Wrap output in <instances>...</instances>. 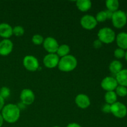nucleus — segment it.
Returning <instances> with one entry per match:
<instances>
[{
	"mask_svg": "<svg viewBox=\"0 0 127 127\" xmlns=\"http://www.w3.org/2000/svg\"><path fill=\"white\" fill-rule=\"evenodd\" d=\"M21 114V110L18 105L9 104L4 105L1 110V115L4 121L9 124H13L19 120Z\"/></svg>",
	"mask_w": 127,
	"mask_h": 127,
	"instance_id": "1",
	"label": "nucleus"
},
{
	"mask_svg": "<svg viewBox=\"0 0 127 127\" xmlns=\"http://www.w3.org/2000/svg\"><path fill=\"white\" fill-rule=\"evenodd\" d=\"M78 61L73 55H68L60 59L58 69L63 72H70L74 70L77 66Z\"/></svg>",
	"mask_w": 127,
	"mask_h": 127,
	"instance_id": "2",
	"label": "nucleus"
},
{
	"mask_svg": "<svg viewBox=\"0 0 127 127\" xmlns=\"http://www.w3.org/2000/svg\"><path fill=\"white\" fill-rule=\"evenodd\" d=\"M98 39L101 41L102 43H112L116 38L115 32L110 27H103L100 29L97 33Z\"/></svg>",
	"mask_w": 127,
	"mask_h": 127,
	"instance_id": "3",
	"label": "nucleus"
},
{
	"mask_svg": "<svg viewBox=\"0 0 127 127\" xmlns=\"http://www.w3.org/2000/svg\"><path fill=\"white\" fill-rule=\"evenodd\" d=\"M111 20L113 26L115 28H122L126 25L127 22L126 13L122 10H118L114 12Z\"/></svg>",
	"mask_w": 127,
	"mask_h": 127,
	"instance_id": "4",
	"label": "nucleus"
},
{
	"mask_svg": "<svg viewBox=\"0 0 127 127\" xmlns=\"http://www.w3.org/2000/svg\"><path fill=\"white\" fill-rule=\"evenodd\" d=\"M110 113H112L115 117L122 119L127 115V107L123 103L117 101L111 105Z\"/></svg>",
	"mask_w": 127,
	"mask_h": 127,
	"instance_id": "5",
	"label": "nucleus"
},
{
	"mask_svg": "<svg viewBox=\"0 0 127 127\" xmlns=\"http://www.w3.org/2000/svg\"><path fill=\"white\" fill-rule=\"evenodd\" d=\"M23 65L29 71H35L38 69L39 63L37 58L32 55H27L23 59Z\"/></svg>",
	"mask_w": 127,
	"mask_h": 127,
	"instance_id": "6",
	"label": "nucleus"
},
{
	"mask_svg": "<svg viewBox=\"0 0 127 127\" xmlns=\"http://www.w3.org/2000/svg\"><path fill=\"white\" fill-rule=\"evenodd\" d=\"M43 48L48 53H56L58 50L59 44L55 38L48 37L45 38L43 42Z\"/></svg>",
	"mask_w": 127,
	"mask_h": 127,
	"instance_id": "7",
	"label": "nucleus"
},
{
	"mask_svg": "<svg viewBox=\"0 0 127 127\" xmlns=\"http://www.w3.org/2000/svg\"><path fill=\"white\" fill-rule=\"evenodd\" d=\"M118 85L119 84L115 78L112 76L105 77L102 80L100 83L101 88L107 92L114 91Z\"/></svg>",
	"mask_w": 127,
	"mask_h": 127,
	"instance_id": "8",
	"label": "nucleus"
},
{
	"mask_svg": "<svg viewBox=\"0 0 127 127\" xmlns=\"http://www.w3.org/2000/svg\"><path fill=\"white\" fill-rule=\"evenodd\" d=\"M80 24L82 27L85 29L92 30L96 27L97 22L94 16L87 14L81 17Z\"/></svg>",
	"mask_w": 127,
	"mask_h": 127,
	"instance_id": "9",
	"label": "nucleus"
},
{
	"mask_svg": "<svg viewBox=\"0 0 127 127\" xmlns=\"http://www.w3.org/2000/svg\"><path fill=\"white\" fill-rule=\"evenodd\" d=\"M21 102L25 105H31L35 100V94L31 89H24L20 94Z\"/></svg>",
	"mask_w": 127,
	"mask_h": 127,
	"instance_id": "10",
	"label": "nucleus"
},
{
	"mask_svg": "<svg viewBox=\"0 0 127 127\" xmlns=\"http://www.w3.org/2000/svg\"><path fill=\"white\" fill-rule=\"evenodd\" d=\"M60 61V58L57 53H48L45 56L43 62L44 65L48 68H53L57 66Z\"/></svg>",
	"mask_w": 127,
	"mask_h": 127,
	"instance_id": "11",
	"label": "nucleus"
},
{
	"mask_svg": "<svg viewBox=\"0 0 127 127\" xmlns=\"http://www.w3.org/2000/svg\"><path fill=\"white\" fill-rule=\"evenodd\" d=\"M13 43L9 39H3L0 42V55L7 56L12 52Z\"/></svg>",
	"mask_w": 127,
	"mask_h": 127,
	"instance_id": "12",
	"label": "nucleus"
},
{
	"mask_svg": "<svg viewBox=\"0 0 127 127\" xmlns=\"http://www.w3.org/2000/svg\"><path fill=\"white\" fill-rule=\"evenodd\" d=\"M75 103L79 108L85 109L91 105V100L87 95L84 94H79L76 97Z\"/></svg>",
	"mask_w": 127,
	"mask_h": 127,
	"instance_id": "13",
	"label": "nucleus"
},
{
	"mask_svg": "<svg viewBox=\"0 0 127 127\" xmlns=\"http://www.w3.org/2000/svg\"><path fill=\"white\" fill-rule=\"evenodd\" d=\"M12 35V27L9 24L4 22L0 24V37L8 39Z\"/></svg>",
	"mask_w": 127,
	"mask_h": 127,
	"instance_id": "14",
	"label": "nucleus"
},
{
	"mask_svg": "<svg viewBox=\"0 0 127 127\" xmlns=\"http://www.w3.org/2000/svg\"><path fill=\"white\" fill-rule=\"evenodd\" d=\"M117 44L119 48L123 50H127V32H120L116 36Z\"/></svg>",
	"mask_w": 127,
	"mask_h": 127,
	"instance_id": "15",
	"label": "nucleus"
},
{
	"mask_svg": "<svg viewBox=\"0 0 127 127\" xmlns=\"http://www.w3.org/2000/svg\"><path fill=\"white\" fill-rule=\"evenodd\" d=\"M115 79L119 85L127 87V69H123L115 75Z\"/></svg>",
	"mask_w": 127,
	"mask_h": 127,
	"instance_id": "16",
	"label": "nucleus"
},
{
	"mask_svg": "<svg viewBox=\"0 0 127 127\" xmlns=\"http://www.w3.org/2000/svg\"><path fill=\"white\" fill-rule=\"evenodd\" d=\"M76 5L78 9L81 12H87L92 7V2L90 0H78Z\"/></svg>",
	"mask_w": 127,
	"mask_h": 127,
	"instance_id": "17",
	"label": "nucleus"
},
{
	"mask_svg": "<svg viewBox=\"0 0 127 127\" xmlns=\"http://www.w3.org/2000/svg\"><path fill=\"white\" fill-rule=\"evenodd\" d=\"M123 69L122 63L119 60H114L109 64V70L110 73L116 75Z\"/></svg>",
	"mask_w": 127,
	"mask_h": 127,
	"instance_id": "18",
	"label": "nucleus"
},
{
	"mask_svg": "<svg viewBox=\"0 0 127 127\" xmlns=\"http://www.w3.org/2000/svg\"><path fill=\"white\" fill-rule=\"evenodd\" d=\"M104 98L107 104L112 105L117 102V95L115 91H108L105 93Z\"/></svg>",
	"mask_w": 127,
	"mask_h": 127,
	"instance_id": "19",
	"label": "nucleus"
},
{
	"mask_svg": "<svg viewBox=\"0 0 127 127\" xmlns=\"http://www.w3.org/2000/svg\"><path fill=\"white\" fill-rule=\"evenodd\" d=\"M69 52H70V48L69 46L66 44H62L58 47L57 51V55L59 57H60L62 58V57L68 55Z\"/></svg>",
	"mask_w": 127,
	"mask_h": 127,
	"instance_id": "20",
	"label": "nucleus"
},
{
	"mask_svg": "<svg viewBox=\"0 0 127 127\" xmlns=\"http://www.w3.org/2000/svg\"><path fill=\"white\" fill-rule=\"evenodd\" d=\"M119 1L118 0H107L105 1V6L107 10L112 11L113 12L119 10Z\"/></svg>",
	"mask_w": 127,
	"mask_h": 127,
	"instance_id": "21",
	"label": "nucleus"
},
{
	"mask_svg": "<svg viewBox=\"0 0 127 127\" xmlns=\"http://www.w3.org/2000/svg\"><path fill=\"white\" fill-rule=\"evenodd\" d=\"M115 93L117 96L120 97H125L127 95V88L123 86L118 85L117 88L115 89Z\"/></svg>",
	"mask_w": 127,
	"mask_h": 127,
	"instance_id": "22",
	"label": "nucleus"
},
{
	"mask_svg": "<svg viewBox=\"0 0 127 127\" xmlns=\"http://www.w3.org/2000/svg\"><path fill=\"white\" fill-rule=\"evenodd\" d=\"M95 18L97 22H105V21L107 19V17L105 11H100V12H98V13L97 14Z\"/></svg>",
	"mask_w": 127,
	"mask_h": 127,
	"instance_id": "23",
	"label": "nucleus"
},
{
	"mask_svg": "<svg viewBox=\"0 0 127 127\" xmlns=\"http://www.w3.org/2000/svg\"><path fill=\"white\" fill-rule=\"evenodd\" d=\"M12 33L15 36L21 37L23 35L24 33V29L21 26H15L14 28H12Z\"/></svg>",
	"mask_w": 127,
	"mask_h": 127,
	"instance_id": "24",
	"label": "nucleus"
},
{
	"mask_svg": "<svg viewBox=\"0 0 127 127\" xmlns=\"http://www.w3.org/2000/svg\"><path fill=\"white\" fill-rule=\"evenodd\" d=\"M43 41H44V38L40 34L34 35L32 38V42L36 45H40L43 44Z\"/></svg>",
	"mask_w": 127,
	"mask_h": 127,
	"instance_id": "25",
	"label": "nucleus"
},
{
	"mask_svg": "<svg viewBox=\"0 0 127 127\" xmlns=\"http://www.w3.org/2000/svg\"><path fill=\"white\" fill-rule=\"evenodd\" d=\"M11 94V91L7 87H2L0 89V96L2 97L4 99L8 97Z\"/></svg>",
	"mask_w": 127,
	"mask_h": 127,
	"instance_id": "26",
	"label": "nucleus"
},
{
	"mask_svg": "<svg viewBox=\"0 0 127 127\" xmlns=\"http://www.w3.org/2000/svg\"><path fill=\"white\" fill-rule=\"evenodd\" d=\"M114 54L115 58H117V59H120V58L125 57V51L120 48H117L115 50Z\"/></svg>",
	"mask_w": 127,
	"mask_h": 127,
	"instance_id": "27",
	"label": "nucleus"
},
{
	"mask_svg": "<svg viewBox=\"0 0 127 127\" xmlns=\"http://www.w3.org/2000/svg\"><path fill=\"white\" fill-rule=\"evenodd\" d=\"M102 111L105 114H109L110 113V109H111V105L108 104H105L102 107Z\"/></svg>",
	"mask_w": 127,
	"mask_h": 127,
	"instance_id": "28",
	"label": "nucleus"
},
{
	"mask_svg": "<svg viewBox=\"0 0 127 127\" xmlns=\"http://www.w3.org/2000/svg\"><path fill=\"white\" fill-rule=\"evenodd\" d=\"M102 46V42L100 40H99V39L95 40L93 42V47H94L95 49H99L100 48H101Z\"/></svg>",
	"mask_w": 127,
	"mask_h": 127,
	"instance_id": "29",
	"label": "nucleus"
},
{
	"mask_svg": "<svg viewBox=\"0 0 127 127\" xmlns=\"http://www.w3.org/2000/svg\"><path fill=\"white\" fill-rule=\"evenodd\" d=\"M105 12H106L107 19H111L112 17L114 12L111 11H109V10H107V11H105Z\"/></svg>",
	"mask_w": 127,
	"mask_h": 127,
	"instance_id": "30",
	"label": "nucleus"
},
{
	"mask_svg": "<svg viewBox=\"0 0 127 127\" xmlns=\"http://www.w3.org/2000/svg\"><path fill=\"white\" fill-rule=\"evenodd\" d=\"M4 106V99L2 97L0 96V111L2 110Z\"/></svg>",
	"mask_w": 127,
	"mask_h": 127,
	"instance_id": "31",
	"label": "nucleus"
},
{
	"mask_svg": "<svg viewBox=\"0 0 127 127\" xmlns=\"http://www.w3.org/2000/svg\"><path fill=\"white\" fill-rule=\"evenodd\" d=\"M66 127H81V126L77 123H71L68 124Z\"/></svg>",
	"mask_w": 127,
	"mask_h": 127,
	"instance_id": "32",
	"label": "nucleus"
},
{
	"mask_svg": "<svg viewBox=\"0 0 127 127\" xmlns=\"http://www.w3.org/2000/svg\"><path fill=\"white\" fill-rule=\"evenodd\" d=\"M4 122V119L2 118V115H1V114H0V127H2V124H3Z\"/></svg>",
	"mask_w": 127,
	"mask_h": 127,
	"instance_id": "33",
	"label": "nucleus"
},
{
	"mask_svg": "<svg viewBox=\"0 0 127 127\" xmlns=\"http://www.w3.org/2000/svg\"><path fill=\"white\" fill-rule=\"evenodd\" d=\"M125 58L126 60V61L127 62V50L125 52Z\"/></svg>",
	"mask_w": 127,
	"mask_h": 127,
	"instance_id": "34",
	"label": "nucleus"
},
{
	"mask_svg": "<svg viewBox=\"0 0 127 127\" xmlns=\"http://www.w3.org/2000/svg\"><path fill=\"white\" fill-rule=\"evenodd\" d=\"M59 127V126H55V127Z\"/></svg>",
	"mask_w": 127,
	"mask_h": 127,
	"instance_id": "35",
	"label": "nucleus"
},
{
	"mask_svg": "<svg viewBox=\"0 0 127 127\" xmlns=\"http://www.w3.org/2000/svg\"><path fill=\"white\" fill-rule=\"evenodd\" d=\"M126 15H127V13H126Z\"/></svg>",
	"mask_w": 127,
	"mask_h": 127,
	"instance_id": "36",
	"label": "nucleus"
}]
</instances>
